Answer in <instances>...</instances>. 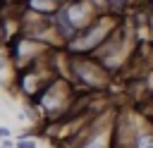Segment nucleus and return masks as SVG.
Segmentation results:
<instances>
[{
    "label": "nucleus",
    "mask_w": 153,
    "mask_h": 148,
    "mask_svg": "<svg viewBox=\"0 0 153 148\" xmlns=\"http://www.w3.org/2000/svg\"><path fill=\"white\" fill-rule=\"evenodd\" d=\"M112 141H115V124L91 127L76 148H112Z\"/></svg>",
    "instance_id": "f257e3e1"
},
{
    "label": "nucleus",
    "mask_w": 153,
    "mask_h": 148,
    "mask_svg": "<svg viewBox=\"0 0 153 148\" xmlns=\"http://www.w3.org/2000/svg\"><path fill=\"white\" fill-rule=\"evenodd\" d=\"M134 148H153V131L151 129H136Z\"/></svg>",
    "instance_id": "f03ea898"
},
{
    "label": "nucleus",
    "mask_w": 153,
    "mask_h": 148,
    "mask_svg": "<svg viewBox=\"0 0 153 148\" xmlns=\"http://www.w3.org/2000/svg\"><path fill=\"white\" fill-rule=\"evenodd\" d=\"M31 2L38 10H55V0H31Z\"/></svg>",
    "instance_id": "7ed1b4c3"
},
{
    "label": "nucleus",
    "mask_w": 153,
    "mask_h": 148,
    "mask_svg": "<svg viewBox=\"0 0 153 148\" xmlns=\"http://www.w3.org/2000/svg\"><path fill=\"white\" fill-rule=\"evenodd\" d=\"M14 148H36V141L33 138H17Z\"/></svg>",
    "instance_id": "20e7f679"
},
{
    "label": "nucleus",
    "mask_w": 153,
    "mask_h": 148,
    "mask_svg": "<svg viewBox=\"0 0 153 148\" xmlns=\"http://www.w3.org/2000/svg\"><path fill=\"white\" fill-rule=\"evenodd\" d=\"M5 138H10V129L7 127H0V141H5Z\"/></svg>",
    "instance_id": "39448f33"
},
{
    "label": "nucleus",
    "mask_w": 153,
    "mask_h": 148,
    "mask_svg": "<svg viewBox=\"0 0 153 148\" xmlns=\"http://www.w3.org/2000/svg\"><path fill=\"white\" fill-rule=\"evenodd\" d=\"M148 81H151V88H153V74H151V76H148Z\"/></svg>",
    "instance_id": "423d86ee"
},
{
    "label": "nucleus",
    "mask_w": 153,
    "mask_h": 148,
    "mask_svg": "<svg viewBox=\"0 0 153 148\" xmlns=\"http://www.w3.org/2000/svg\"><path fill=\"white\" fill-rule=\"evenodd\" d=\"M0 148H2V146H0Z\"/></svg>",
    "instance_id": "0eeeda50"
}]
</instances>
